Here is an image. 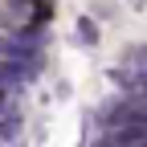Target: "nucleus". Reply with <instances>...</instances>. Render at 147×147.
Returning a JSON list of instances; mask_svg holds the SVG:
<instances>
[{
	"instance_id": "f257e3e1",
	"label": "nucleus",
	"mask_w": 147,
	"mask_h": 147,
	"mask_svg": "<svg viewBox=\"0 0 147 147\" xmlns=\"http://www.w3.org/2000/svg\"><path fill=\"white\" fill-rule=\"evenodd\" d=\"M78 41H82V45H94V41H98V29H94L90 16H82V21H78Z\"/></svg>"
}]
</instances>
